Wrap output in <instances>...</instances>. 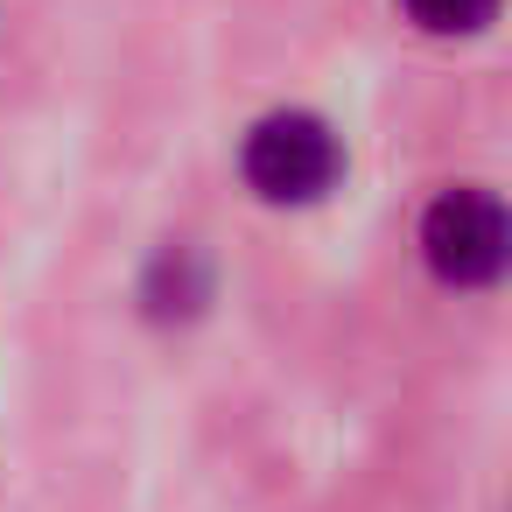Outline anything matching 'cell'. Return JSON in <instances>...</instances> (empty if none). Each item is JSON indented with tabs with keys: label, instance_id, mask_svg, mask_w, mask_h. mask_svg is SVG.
<instances>
[{
	"label": "cell",
	"instance_id": "6da1fadb",
	"mask_svg": "<svg viewBox=\"0 0 512 512\" xmlns=\"http://www.w3.org/2000/svg\"><path fill=\"white\" fill-rule=\"evenodd\" d=\"M246 183L267 197V204H316L337 169H344V148L337 134L316 120V113H267L253 134H246V155H239Z\"/></svg>",
	"mask_w": 512,
	"mask_h": 512
},
{
	"label": "cell",
	"instance_id": "7a4b0ae2",
	"mask_svg": "<svg viewBox=\"0 0 512 512\" xmlns=\"http://www.w3.org/2000/svg\"><path fill=\"white\" fill-rule=\"evenodd\" d=\"M421 260L449 288H491L505 274V204L491 190H442L421 218Z\"/></svg>",
	"mask_w": 512,
	"mask_h": 512
},
{
	"label": "cell",
	"instance_id": "3957f363",
	"mask_svg": "<svg viewBox=\"0 0 512 512\" xmlns=\"http://www.w3.org/2000/svg\"><path fill=\"white\" fill-rule=\"evenodd\" d=\"M400 8L414 15V29L428 36H470L498 15V0H400Z\"/></svg>",
	"mask_w": 512,
	"mask_h": 512
}]
</instances>
